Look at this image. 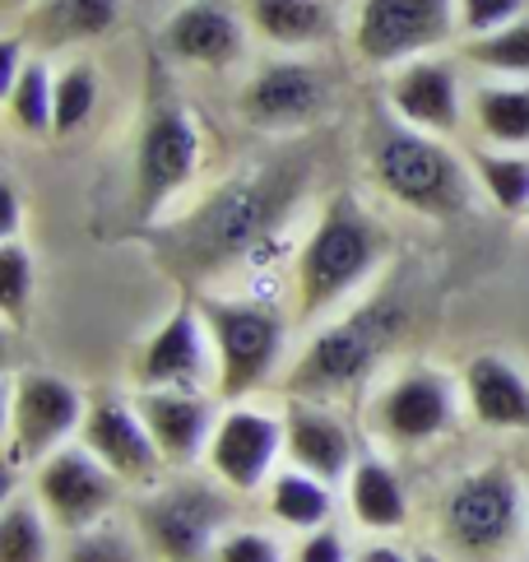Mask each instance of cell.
Segmentation results:
<instances>
[{
	"mask_svg": "<svg viewBox=\"0 0 529 562\" xmlns=\"http://www.w3.org/2000/svg\"><path fill=\"white\" fill-rule=\"evenodd\" d=\"M312 182L316 158L307 145H289L233 172L228 182L200 195L191 210H181L168 228H154L158 266L177 284L214 293L237 270L256 266L283 243L302 200L312 195Z\"/></svg>",
	"mask_w": 529,
	"mask_h": 562,
	"instance_id": "obj_1",
	"label": "cell"
},
{
	"mask_svg": "<svg viewBox=\"0 0 529 562\" xmlns=\"http://www.w3.org/2000/svg\"><path fill=\"white\" fill-rule=\"evenodd\" d=\"M391 260V233L372 210H362L349 191H339L320 210L312 233L302 237L289 270V312L297 330H316L339 316Z\"/></svg>",
	"mask_w": 529,
	"mask_h": 562,
	"instance_id": "obj_2",
	"label": "cell"
},
{
	"mask_svg": "<svg viewBox=\"0 0 529 562\" xmlns=\"http://www.w3.org/2000/svg\"><path fill=\"white\" fill-rule=\"evenodd\" d=\"M362 164H368L372 187L391 200V205L409 210L418 218H460V214H470L474 200L483 195L474 164L460 158L451 139L404 126L391 108L368 116Z\"/></svg>",
	"mask_w": 529,
	"mask_h": 562,
	"instance_id": "obj_3",
	"label": "cell"
},
{
	"mask_svg": "<svg viewBox=\"0 0 529 562\" xmlns=\"http://www.w3.org/2000/svg\"><path fill=\"white\" fill-rule=\"evenodd\" d=\"M404 335H409V303L395 293H376L368 303H353L339 316L320 321L307 335V345L293 353L283 386L289 395L339 405V400L381 381L385 358L395 353Z\"/></svg>",
	"mask_w": 529,
	"mask_h": 562,
	"instance_id": "obj_4",
	"label": "cell"
},
{
	"mask_svg": "<svg viewBox=\"0 0 529 562\" xmlns=\"http://www.w3.org/2000/svg\"><path fill=\"white\" fill-rule=\"evenodd\" d=\"M525 535V479L506 460H487V465L455 474L432 502V539L455 562H516Z\"/></svg>",
	"mask_w": 529,
	"mask_h": 562,
	"instance_id": "obj_5",
	"label": "cell"
},
{
	"mask_svg": "<svg viewBox=\"0 0 529 562\" xmlns=\"http://www.w3.org/2000/svg\"><path fill=\"white\" fill-rule=\"evenodd\" d=\"M237 493L210 470H168L131 497V520L154 562H214L223 535L241 526Z\"/></svg>",
	"mask_w": 529,
	"mask_h": 562,
	"instance_id": "obj_6",
	"label": "cell"
},
{
	"mask_svg": "<svg viewBox=\"0 0 529 562\" xmlns=\"http://www.w3.org/2000/svg\"><path fill=\"white\" fill-rule=\"evenodd\" d=\"M200 312H205L214 335V353H218L214 395L223 405L256 400L270 381H283V372L293 363V312L241 293H200Z\"/></svg>",
	"mask_w": 529,
	"mask_h": 562,
	"instance_id": "obj_7",
	"label": "cell"
},
{
	"mask_svg": "<svg viewBox=\"0 0 529 562\" xmlns=\"http://www.w3.org/2000/svg\"><path fill=\"white\" fill-rule=\"evenodd\" d=\"M368 432L376 447L414 456L446 441L460 428L464 391L460 376L432 363H404L399 372L381 376V386L368 395Z\"/></svg>",
	"mask_w": 529,
	"mask_h": 562,
	"instance_id": "obj_8",
	"label": "cell"
},
{
	"mask_svg": "<svg viewBox=\"0 0 529 562\" xmlns=\"http://www.w3.org/2000/svg\"><path fill=\"white\" fill-rule=\"evenodd\" d=\"M205 164V131L181 98H154L135 135V168H131V200L145 224H158L172 200L195 182Z\"/></svg>",
	"mask_w": 529,
	"mask_h": 562,
	"instance_id": "obj_9",
	"label": "cell"
},
{
	"mask_svg": "<svg viewBox=\"0 0 529 562\" xmlns=\"http://www.w3.org/2000/svg\"><path fill=\"white\" fill-rule=\"evenodd\" d=\"M89 414V395L60 372H14L5 391V465L33 470L60 447L79 441Z\"/></svg>",
	"mask_w": 529,
	"mask_h": 562,
	"instance_id": "obj_10",
	"label": "cell"
},
{
	"mask_svg": "<svg viewBox=\"0 0 529 562\" xmlns=\"http://www.w3.org/2000/svg\"><path fill=\"white\" fill-rule=\"evenodd\" d=\"M349 43L362 66L391 75L460 43V0H358Z\"/></svg>",
	"mask_w": 529,
	"mask_h": 562,
	"instance_id": "obj_11",
	"label": "cell"
},
{
	"mask_svg": "<svg viewBox=\"0 0 529 562\" xmlns=\"http://www.w3.org/2000/svg\"><path fill=\"white\" fill-rule=\"evenodd\" d=\"M335 103V75L312 52H283L247 75L237 89V116L241 126L260 135H297L312 131Z\"/></svg>",
	"mask_w": 529,
	"mask_h": 562,
	"instance_id": "obj_12",
	"label": "cell"
},
{
	"mask_svg": "<svg viewBox=\"0 0 529 562\" xmlns=\"http://www.w3.org/2000/svg\"><path fill=\"white\" fill-rule=\"evenodd\" d=\"M126 488H131L126 479H116L85 441H70V447L52 451L43 465H33V484H29L37 507L52 516V526L60 535L93 530L103 520L121 516L131 507Z\"/></svg>",
	"mask_w": 529,
	"mask_h": 562,
	"instance_id": "obj_13",
	"label": "cell"
},
{
	"mask_svg": "<svg viewBox=\"0 0 529 562\" xmlns=\"http://www.w3.org/2000/svg\"><path fill=\"white\" fill-rule=\"evenodd\" d=\"M283 447H289L283 409H270L260 400H233V405L218 409L205 470L218 484H228L237 497H260L264 484L279 474Z\"/></svg>",
	"mask_w": 529,
	"mask_h": 562,
	"instance_id": "obj_14",
	"label": "cell"
},
{
	"mask_svg": "<svg viewBox=\"0 0 529 562\" xmlns=\"http://www.w3.org/2000/svg\"><path fill=\"white\" fill-rule=\"evenodd\" d=\"M135 391H214L218 386V353L200 297H181L168 321L135 349L131 358Z\"/></svg>",
	"mask_w": 529,
	"mask_h": 562,
	"instance_id": "obj_15",
	"label": "cell"
},
{
	"mask_svg": "<svg viewBox=\"0 0 529 562\" xmlns=\"http://www.w3.org/2000/svg\"><path fill=\"white\" fill-rule=\"evenodd\" d=\"M385 108H391L404 126L455 139L470 122V89L460 75V56L432 52L418 61L385 75Z\"/></svg>",
	"mask_w": 529,
	"mask_h": 562,
	"instance_id": "obj_16",
	"label": "cell"
},
{
	"mask_svg": "<svg viewBox=\"0 0 529 562\" xmlns=\"http://www.w3.org/2000/svg\"><path fill=\"white\" fill-rule=\"evenodd\" d=\"M79 441H85L116 479H126L131 488H149L168 474V460H162L145 414L135 405V395H116V391L89 395V414H85V428H79Z\"/></svg>",
	"mask_w": 529,
	"mask_h": 562,
	"instance_id": "obj_17",
	"label": "cell"
},
{
	"mask_svg": "<svg viewBox=\"0 0 529 562\" xmlns=\"http://www.w3.org/2000/svg\"><path fill=\"white\" fill-rule=\"evenodd\" d=\"M251 24L241 0H181L162 24V52L177 66L191 70H233L237 61H247Z\"/></svg>",
	"mask_w": 529,
	"mask_h": 562,
	"instance_id": "obj_18",
	"label": "cell"
},
{
	"mask_svg": "<svg viewBox=\"0 0 529 562\" xmlns=\"http://www.w3.org/2000/svg\"><path fill=\"white\" fill-rule=\"evenodd\" d=\"M283 432H289L283 460L325 479V484H344L362 460L349 418H344L339 405H325V400L289 395V405H283Z\"/></svg>",
	"mask_w": 529,
	"mask_h": 562,
	"instance_id": "obj_19",
	"label": "cell"
},
{
	"mask_svg": "<svg viewBox=\"0 0 529 562\" xmlns=\"http://www.w3.org/2000/svg\"><path fill=\"white\" fill-rule=\"evenodd\" d=\"M135 405L158 441L168 470H200L223 400L214 391H135Z\"/></svg>",
	"mask_w": 529,
	"mask_h": 562,
	"instance_id": "obj_20",
	"label": "cell"
},
{
	"mask_svg": "<svg viewBox=\"0 0 529 562\" xmlns=\"http://www.w3.org/2000/svg\"><path fill=\"white\" fill-rule=\"evenodd\" d=\"M464 414L483 432L529 437V376L506 353H474L460 372Z\"/></svg>",
	"mask_w": 529,
	"mask_h": 562,
	"instance_id": "obj_21",
	"label": "cell"
},
{
	"mask_svg": "<svg viewBox=\"0 0 529 562\" xmlns=\"http://www.w3.org/2000/svg\"><path fill=\"white\" fill-rule=\"evenodd\" d=\"M121 24V0H29L24 43L33 52H70L108 37Z\"/></svg>",
	"mask_w": 529,
	"mask_h": 562,
	"instance_id": "obj_22",
	"label": "cell"
},
{
	"mask_svg": "<svg viewBox=\"0 0 529 562\" xmlns=\"http://www.w3.org/2000/svg\"><path fill=\"white\" fill-rule=\"evenodd\" d=\"M241 10L274 52H320L339 33V0H241Z\"/></svg>",
	"mask_w": 529,
	"mask_h": 562,
	"instance_id": "obj_23",
	"label": "cell"
},
{
	"mask_svg": "<svg viewBox=\"0 0 529 562\" xmlns=\"http://www.w3.org/2000/svg\"><path fill=\"white\" fill-rule=\"evenodd\" d=\"M344 507H349L353 526L372 535H399L414 516L409 488H404L399 470L385 456H362L353 474L344 479Z\"/></svg>",
	"mask_w": 529,
	"mask_h": 562,
	"instance_id": "obj_24",
	"label": "cell"
},
{
	"mask_svg": "<svg viewBox=\"0 0 529 562\" xmlns=\"http://www.w3.org/2000/svg\"><path fill=\"white\" fill-rule=\"evenodd\" d=\"M470 126L487 149H529V79H479Z\"/></svg>",
	"mask_w": 529,
	"mask_h": 562,
	"instance_id": "obj_25",
	"label": "cell"
},
{
	"mask_svg": "<svg viewBox=\"0 0 529 562\" xmlns=\"http://www.w3.org/2000/svg\"><path fill=\"white\" fill-rule=\"evenodd\" d=\"M260 497H264V516H270L279 530L312 535L335 520V484H325V479L297 470V465H283L270 484H264Z\"/></svg>",
	"mask_w": 529,
	"mask_h": 562,
	"instance_id": "obj_26",
	"label": "cell"
},
{
	"mask_svg": "<svg viewBox=\"0 0 529 562\" xmlns=\"http://www.w3.org/2000/svg\"><path fill=\"white\" fill-rule=\"evenodd\" d=\"M0 98H5V122H10L14 135L52 139V126H56V70L47 66L43 52H33V61L24 66V75H19Z\"/></svg>",
	"mask_w": 529,
	"mask_h": 562,
	"instance_id": "obj_27",
	"label": "cell"
},
{
	"mask_svg": "<svg viewBox=\"0 0 529 562\" xmlns=\"http://www.w3.org/2000/svg\"><path fill=\"white\" fill-rule=\"evenodd\" d=\"M60 530L52 516L37 507L33 493H10L5 512H0V562H56Z\"/></svg>",
	"mask_w": 529,
	"mask_h": 562,
	"instance_id": "obj_28",
	"label": "cell"
},
{
	"mask_svg": "<svg viewBox=\"0 0 529 562\" xmlns=\"http://www.w3.org/2000/svg\"><path fill=\"white\" fill-rule=\"evenodd\" d=\"M455 56L483 79H529V10L497 33L460 37Z\"/></svg>",
	"mask_w": 529,
	"mask_h": 562,
	"instance_id": "obj_29",
	"label": "cell"
},
{
	"mask_svg": "<svg viewBox=\"0 0 529 562\" xmlns=\"http://www.w3.org/2000/svg\"><path fill=\"white\" fill-rule=\"evenodd\" d=\"M474 177L487 205L502 214H525L529 210V149H474Z\"/></svg>",
	"mask_w": 529,
	"mask_h": 562,
	"instance_id": "obj_30",
	"label": "cell"
},
{
	"mask_svg": "<svg viewBox=\"0 0 529 562\" xmlns=\"http://www.w3.org/2000/svg\"><path fill=\"white\" fill-rule=\"evenodd\" d=\"M56 562H154L145 539H139L131 512H121L93 530H79L60 539Z\"/></svg>",
	"mask_w": 529,
	"mask_h": 562,
	"instance_id": "obj_31",
	"label": "cell"
},
{
	"mask_svg": "<svg viewBox=\"0 0 529 562\" xmlns=\"http://www.w3.org/2000/svg\"><path fill=\"white\" fill-rule=\"evenodd\" d=\"M98 98H103V79H98V66L75 56L56 70V126H52V139H70L79 135L93 112H98Z\"/></svg>",
	"mask_w": 529,
	"mask_h": 562,
	"instance_id": "obj_32",
	"label": "cell"
},
{
	"mask_svg": "<svg viewBox=\"0 0 529 562\" xmlns=\"http://www.w3.org/2000/svg\"><path fill=\"white\" fill-rule=\"evenodd\" d=\"M33 297H37V260L24 247V237L14 243H0V316L5 326L19 330L33 312Z\"/></svg>",
	"mask_w": 529,
	"mask_h": 562,
	"instance_id": "obj_33",
	"label": "cell"
},
{
	"mask_svg": "<svg viewBox=\"0 0 529 562\" xmlns=\"http://www.w3.org/2000/svg\"><path fill=\"white\" fill-rule=\"evenodd\" d=\"M214 562H283V544L274 530L264 526H233L228 535H223V544L214 553Z\"/></svg>",
	"mask_w": 529,
	"mask_h": 562,
	"instance_id": "obj_34",
	"label": "cell"
},
{
	"mask_svg": "<svg viewBox=\"0 0 529 562\" xmlns=\"http://www.w3.org/2000/svg\"><path fill=\"white\" fill-rule=\"evenodd\" d=\"M525 10H529V0H460V37L497 33Z\"/></svg>",
	"mask_w": 529,
	"mask_h": 562,
	"instance_id": "obj_35",
	"label": "cell"
},
{
	"mask_svg": "<svg viewBox=\"0 0 529 562\" xmlns=\"http://www.w3.org/2000/svg\"><path fill=\"white\" fill-rule=\"evenodd\" d=\"M293 562H353V549L344 539V530H335V520H330V526L302 535V544L293 549Z\"/></svg>",
	"mask_w": 529,
	"mask_h": 562,
	"instance_id": "obj_36",
	"label": "cell"
},
{
	"mask_svg": "<svg viewBox=\"0 0 529 562\" xmlns=\"http://www.w3.org/2000/svg\"><path fill=\"white\" fill-rule=\"evenodd\" d=\"M14 237H24V200L14 182H5L0 187V243H14Z\"/></svg>",
	"mask_w": 529,
	"mask_h": 562,
	"instance_id": "obj_37",
	"label": "cell"
},
{
	"mask_svg": "<svg viewBox=\"0 0 529 562\" xmlns=\"http://www.w3.org/2000/svg\"><path fill=\"white\" fill-rule=\"evenodd\" d=\"M353 562H414V549L404 553V549H395V544H368V549L353 553Z\"/></svg>",
	"mask_w": 529,
	"mask_h": 562,
	"instance_id": "obj_38",
	"label": "cell"
},
{
	"mask_svg": "<svg viewBox=\"0 0 529 562\" xmlns=\"http://www.w3.org/2000/svg\"><path fill=\"white\" fill-rule=\"evenodd\" d=\"M414 562H455V558L441 553L437 544H418V549H414Z\"/></svg>",
	"mask_w": 529,
	"mask_h": 562,
	"instance_id": "obj_39",
	"label": "cell"
},
{
	"mask_svg": "<svg viewBox=\"0 0 529 562\" xmlns=\"http://www.w3.org/2000/svg\"><path fill=\"white\" fill-rule=\"evenodd\" d=\"M516 562H529V558H516Z\"/></svg>",
	"mask_w": 529,
	"mask_h": 562,
	"instance_id": "obj_40",
	"label": "cell"
}]
</instances>
